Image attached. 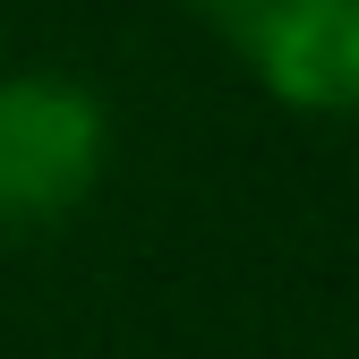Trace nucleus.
Instances as JSON below:
<instances>
[{"instance_id": "obj_2", "label": "nucleus", "mask_w": 359, "mask_h": 359, "mask_svg": "<svg viewBox=\"0 0 359 359\" xmlns=\"http://www.w3.org/2000/svg\"><path fill=\"white\" fill-rule=\"evenodd\" d=\"M240 60L299 111H359V0H283L240 34Z\"/></svg>"}, {"instance_id": "obj_1", "label": "nucleus", "mask_w": 359, "mask_h": 359, "mask_svg": "<svg viewBox=\"0 0 359 359\" xmlns=\"http://www.w3.org/2000/svg\"><path fill=\"white\" fill-rule=\"evenodd\" d=\"M111 163V111L60 69L0 77V231H43L95 197Z\"/></svg>"}, {"instance_id": "obj_3", "label": "nucleus", "mask_w": 359, "mask_h": 359, "mask_svg": "<svg viewBox=\"0 0 359 359\" xmlns=\"http://www.w3.org/2000/svg\"><path fill=\"white\" fill-rule=\"evenodd\" d=\"M197 9H205V18H214L222 34H231V43H240L248 26H265V18H274V9H283V0H197Z\"/></svg>"}]
</instances>
